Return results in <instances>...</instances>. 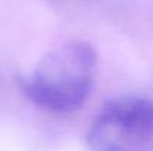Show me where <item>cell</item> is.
Instances as JSON below:
<instances>
[{"mask_svg": "<svg viewBox=\"0 0 153 151\" xmlns=\"http://www.w3.org/2000/svg\"><path fill=\"white\" fill-rule=\"evenodd\" d=\"M91 151H153V102L122 98L107 104L89 126Z\"/></svg>", "mask_w": 153, "mask_h": 151, "instance_id": "7a4b0ae2", "label": "cell"}, {"mask_svg": "<svg viewBox=\"0 0 153 151\" xmlns=\"http://www.w3.org/2000/svg\"><path fill=\"white\" fill-rule=\"evenodd\" d=\"M97 52L85 42H68L45 53L22 82L25 95L53 113H71L83 105L92 88Z\"/></svg>", "mask_w": 153, "mask_h": 151, "instance_id": "6da1fadb", "label": "cell"}]
</instances>
